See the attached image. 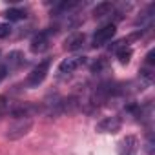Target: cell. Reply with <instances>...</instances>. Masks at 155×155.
Here are the masks:
<instances>
[{"mask_svg":"<svg viewBox=\"0 0 155 155\" xmlns=\"http://www.w3.org/2000/svg\"><path fill=\"white\" fill-rule=\"evenodd\" d=\"M120 128H122V120H120V117H104L101 122H97V126H95V131H99V133H117V131H120Z\"/></svg>","mask_w":155,"mask_h":155,"instance_id":"cell-4","label":"cell"},{"mask_svg":"<svg viewBox=\"0 0 155 155\" xmlns=\"http://www.w3.org/2000/svg\"><path fill=\"white\" fill-rule=\"evenodd\" d=\"M137 151H139V139L135 135H126L117 144V153L119 155H137Z\"/></svg>","mask_w":155,"mask_h":155,"instance_id":"cell-5","label":"cell"},{"mask_svg":"<svg viewBox=\"0 0 155 155\" xmlns=\"http://www.w3.org/2000/svg\"><path fill=\"white\" fill-rule=\"evenodd\" d=\"M24 62V55L20 53V51H11L9 55H8V62H6V69H15V68H18L20 64Z\"/></svg>","mask_w":155,"mask_h":155,"instance_id":"cell-10","label":"cell"},{"mask_svg":"<svg viewBox=\"0 0 155 155\" xmlns=\"http://www.w3.org/2000/svg\"><path fill=\"white\" fill-rule=\"evenodd\" d=\"M124 42L126 40H122V46H119V49H117V58H119L120 64H128L130 58H131V55H133V49L130 46H126Z\"/></svg>","mask_w":155,"mask_h":155,"instance_id":"cell-12","label":"cell"},{"mask_svg":"<svg viewBox=\"0 0 155 155\" xmlns=\"http://www.w3.org/2000/svg\"><path fill=\"white\" fill-rule=\"evenodd\" d=\"M29 48H31L33 53H44V51H48V48H49V33H48V31L37 33V35L31 38Z\"/></svg>","mask_w":155,"mask_h":155,"instance_id":"cell-7","label":"cell"},{"mask_svg":"<svg viewBox=\"0 0 155 155\" xmlns=\"http://www.w3.org/2000/svg\"><path fill=\"white\" fill-rule=\"evenodd\" d=\"M104 66H106V60H102V58H101V60H97V62H95V64L91 66V71H93V73H95V71L99 73V71H101V69H102Z\"/></svg>","mask_w":155,"mask_h":155,"instance_id":"cell-16","label":"cell"},{"mask_svg":"<svg viewBox=\"0 0 155 155\" xmlns=\"http://www.w3.org/2000/svg\"><path fill=\"white\" fill-rule=\"evenodd\" d=\"M35 111H38V106L26 102V104H18L17 108H13V110H11V115H13L15 119H22V117H31Z\"/></svg>","mask_w":155,"mask_h":155,"instance_id":"cell-9","label":"cell"},{"mask_svg":"<svg viewBox=\"0 0 155 155\" xmlns=\"http://www.w3.org/2000/svg\"><path fill=\"white\" fill-rule=\"evenodd\" d=\"M153 57H155V51H153V49H151V51H150V53H148V55H146V60H144V62H146V66H148V68H151V66H153V62H155V58H153Z\"/></svg>","mask_w":155,"mask_h":155,"instance_id":"cell-18","label":"cell"},{"mask_svg":"<svg viewBox=\"0 0 155 155\" xmlns=\"http://www.w3.org/2000/svg\"><path fill=\"white\" fill-rule=\"evenodd\" d=\"M111 11H113V4L111 2H101V4H97L93 8V17L95 18H102V17L110 15Z\"/></svg>","mask_w":155,"mask_h":155,"instance_id":"cell-11","label":"cell"},{"mask_svg":"<svg viewBox=\"0 0 155 155\" xmlns=\"http://www.w3.org/2000/svg\"><path fill=\"white\" fill-rule=\"evenodd\" d=\"M115 33H117L115 24H106V26H102V28L97 29V33L93 35V40H91L93 48H101V46H104L106 42H110V40L115 37Z\"/></svg>","mask_w":155,"mask_h":155,"instance_id":"cell-3","label":"cell"},{"mask_svg":"<svg viewBox=\"0 0 155 155\" xmlns=\"http://www.w3.org/2000/svg\"><path fill=\"white\" fill-rule=\"evenodd\" d=\"M84 40H86L84 33H73V35H69V37L64 40V49H66V51H77V49L82 48Z\"/></svg>","mask_w":155,"mask_h":155,"instance_id":"cell-8","label":"cell"},{"mask_svg":"<svg viewBox=\"0 0 155 155\" xmlns=\"http://www.w3.org/2000/svg\"><path fill=\"white\" fill-rule=\"evenodd\" d=\"M9 31H11V28H9L8 24H0V38L8 37V35H9Z\"/></svg>","mask_w":155,"mask_h":155,"instance_id":"cell-17","label":"cell"},{"mask_svg":"<svg viewBox=\"0 0 155 155\" xmlns=\"http://www.w3.org/2000/svg\"><path fill=\"white\" fill-rule=\"evenodd\" d=\"M33 128V119L31 117H22V119H15L8 130H6V137L9 140H17V139H22L24 135H28Z\"/></svg>","mask_w":155,"mask_h":155,"instance_id":"cell-1","label":"cell"},{"mask_svg":"<svg viewBox=\"0 0 155 155\" xmlns=\"http://www.w3.org/2000/svg\"><path fill=\"white\" fill-rule=\"evenodd\" d=\"M8 106H9L8 99H6L4 95H0V115H2V113H6V111H8Z\"/></svg>","mask_w":155,"mask_h":155,"instance_id":"cell-15","label":"cell"},{"mask_svg":"<svg viewBox=\"0 0 155 155\" xmlns=\"http://www.w3.org/2000/svg\"><path fill=\"white\" fill-rule=\"evenodd\" d=\"M84 64V57H68L58 64V75H69Z\"/></svg>","mask_w":155,"mask_h":155,"instance_id":"cell-6","label":"cell"},{"mask_svg":"<svg viewBox=\"0 0 155 155\" xmlns=\"http://www.w3.org/2000/svg\"><path fill=\"white\" fill-rule=\"evenodd\" d=\"M49 66H51V58H44L42 62H38L33 71L28 75V86L29 88H37L38 84H42L46 81V77L49 73Z\"/></svg>","mask_w":155,"mask_h":155,"instance_id":"cell-2","label":"cell"},{"mask_svg":"<svg viewBox=\"0 0 155 155\" xmlns=\"http://www.w3.org/2000/svg\"><path fill=\"white\" fill-rule=\"evenodd\" d=\"M77 6H79V2H60V4H57V8H55V11L57 13H69L71 9H75Z\"/></svg>","mask_w":155,"mask_h":155,"instance_id":"cell-13","label":"cell"},{"mask_svg":"<svg viewBox=\"0 0 155 155\" xmlns=\"http://www.w3.org/2000/svg\"><path fill=\"white\" fill-rule=\"evenodd\" d=\"M6 18H8L9 22H17V20L26 18V13H24L22 9H9V11L6 13Z\"/></svg>","mask_w":155,"mask_h":155,"instance_id":"cell-14","label":"cell"}]
</instances>
